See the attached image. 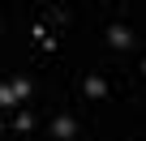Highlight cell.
I'll list each match as a JSON object with an SVG mask.
<instances>
[{
    "instance_id": "5",
    "label": "cell",
    "mask_w": 146,
    "mask_h": 141,
    "mask_svg": "<svg viewBox=\"0 0 146 141\" xmlns=\"http://www.w3.org/2000/svg\"><path fill=\"white\" fill-rule=\"evenodd\" d=\"M9 107H17V94L9 81H0V111H9Z\"/></svg>"
},
{
    "instance_id": "2",
    "label": "cell",
    "mask_w": 146,
    "mask_h": 141,
    "mask_svg": "<svg viewBox=\"0 0 146 141\" xmlns=\"http://www.w3.org/2000/svg\"><path fill=\"white\" fill-rule=\"evenodd\" d=\"M108 90H112V86H108V77H103V73H86L82 94H86L90 103H103V98H108Z\"/></svg>"
},
{
    "instance_id": "1",
    "label": "cell",
    "mask_w": 146,
    "mask_h": 141,
    "mask_svg": "<svg viewBox=\"0 0 146 141\" xmlns=\"http://www.w3.org/2000/svg\"><path fill=\"white\" fill-rule=\"evenodd\" d=\"M103 43H108V47H116V51H125V47H133L137 39H133V30H129L125 22H112V26L103 30Z\"/></svg>"
},
{
    "instance_id": "8",
    "label": "cell",
    "mask_w": 146,
    "mask_h": 141,
    "mask_svg": "<svg viewBox=\"0 0 146 141\" xmlns=\"http://www.w3.org/2000/svg\"><path fill=\"white\" fill-rule=\"evenodd\" d=\"M142 77H146V56H142Z\"/></svg>"
},
{
    "instance_id": "7",
    "label": "cell",
    "mask_w": 146,
    "mask_h": 141,
    "mask_svg": "<svg viewBox=\"0 0 146 141\" xmlns=\"http://www.w3.org/2000/svg\"><path fill=\"white\" fill-rule=\"evenodd\" d=\"M13 128H17V132H30V128H35V115H30V111H17V115H13Z\"/></svg>"
},
{
    "instance_id": "3",
    "label": "cell",
    "mask_w": 146,
    "mask_h": 141,
    "mask_svg": "<svg viewBox=\"0 0 146 141\" xmlns=\"http://www.w3.org/2000/svg\"><path fill=\"white\" fill-rule=\"evenodd\" d=\"M52 137H56V141H73V137H78V120H73L69 111H60V115L52 120Z\"/></svg>"
},
{
    "instance_id": "9",
    "label": "cell",
    "mask_w": 146,
    "mask_h": 141,
    "mask_svg": "<svg viewBox=\"0 0 146 141\" xmlns=\"http://www.w3.org/2000/svg\"><path fill=\"white\" fill-rule=\"evenodd\" d=\"M0 128H5V115H0Z\"/></svg>"
},
{
    "instance_id": "6",
    "label": "cell",
    "mask_w": 146,
    "mask_h": 141,
    "mask_svg": "<svg viewBox=\"0 0 146 141\" xmlns=\"http://www.w3.org/2000/svg\"><path fill=\"white\" fill-rule=\"evenodd\" d=\"M9 86H13V94H17V98H30V90H35V81H30V77H13Z\"/></svg>"
},
{
    "instance_id": "4",
    "label": "cell",
    "mask_w": 146,
    "mask_h": 141,
    "mask_svg": "<svg viewBox=\"0 0 146 141\" xmlns=\"http://www.w3.org/2000/svg\"><path fill=\"white\" fill-rule=\"evenodd\" d=\"M30 34H35V43H39L43 51H56V47H60V39H56V34H47V26H43V22H35V30H30Z\"/></svg>"
}]
</instances>
